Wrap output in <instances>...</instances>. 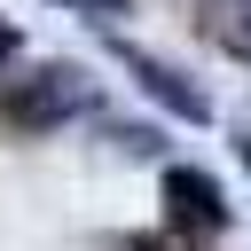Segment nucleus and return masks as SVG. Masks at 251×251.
Segmentation results:
<instances>
[{"label": "nucleus", "instance_id": "4", "mask_svg": "<svg viewBox=\"0 0 251 251\" xmlns=\"http://www.w3.org/2000/svg\"><path fill=\"white\" fill-rule=\"evenodd\" d=\"M133 251H196V235H188V227H173V235H133Z\"/></svg>", "mask_w": 251, "mask_h": 251}, {"label": "nucleus", "instance_id": "3", "mask_svg": "<svg viewBox=\"0 0 251 251\" xmlns=\"http://www.w3.org/2000/svg\"><path fill=\"white\" fill-rule=\"evenodd\" d=\"M110 55H118V63H126V71H133V78H141V86H149L173 118H188V126H204V118H212V94H204V86H188L165 55H141L133 39H110Z\"/></svg>", "mask_w": 251, "mask_h": 251}, {"label": "nucleus", "instance_id": "6", "mask_svg": "<svg viewBox=\"0 0 251 251\" xmlns=\"http://www.w3.org/2000/svg\"><path fill=\"white\" fill-rule=\"evenodd\" d=\"M16 47H24V31H16V24H0V71L16 63Z\"/></svg>", "mask_w": 251, "mask_h": 251}, {"label": "nucleus", "instance_id": "1", "mask_svg": "<svg viewBox=\"0 0 251 251\" xmlns=\"http://www.w3.org/2000/svg\"><path fill=\"white\" fill-rule=\"evenodd\" d=\"M78 110H94V86H86L78 63H47V71H31V78L0 102V118H8L16 133H47V126H63V118H78Z\"/></svg>", "mask_w": 251, "mask_h": 251}, {"label": "nucleus", "instance_id": "5", "mask_svg": "<svg viewBox=\"0 0 251 251\" xmlns=\"http://www.w3.org/2000/svg\"><path fill=\"white\" fill-rule=\"evenodd\" d=\"M63 8H78V16H126L133 0H63Z\"/></svg>", "mask_w": 251, "mask_h": 251}, {"label": "nucleus", "instance_id": "7", "mask_svg": "<svg viewBox=\"0 0 251 251\" xmlns=\"http://www.w3.org/2000/svg\"><path fill=\"white\" fill-rule=\"evenodd\" d=\"M235 157H243V173H251V133H235Z\"/></svg>", "mask_w": 251, "mask_h": 251}, {"label": "nucleus", "instance_id": "2", "mask_svg": "<svg viewBox=\"0 0 251 251\" xmlns=\"http://www.w3.org/2000/svg\"><path fill=\"white\" fill-rule=\"evenodd\" d=\"M165 220L188 227V235H220V227H227L220 180H212L204 165H165Z\"/></svg>", "mask_w": 251, "mask_h": 251}]
</instances>
